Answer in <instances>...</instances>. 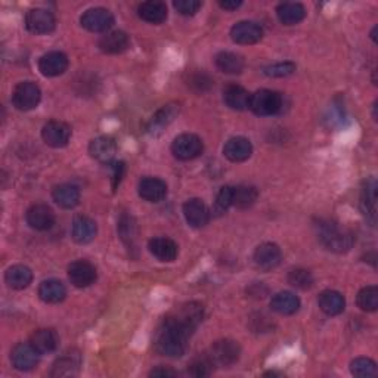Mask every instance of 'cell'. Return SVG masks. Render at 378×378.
I'll use <instances>...</instances> for the list:
<instances>
[{
	"mask_svg": "<svg viewBox=\"0 0 378 378\" xmlns=\"http://www.w3.org/2000/svg\"><path fill=\"white\" fill-rule=\"evenodd\" d=\"M195 329V327L185 323L175 314L168 315L155 337L157 351L168 357H181L186 352L188 342Z\"/></svg>",
	"mask_w": 378,
	"mask_h": 378,
	"instance_id": "1",
	"label": "cell"
},
{
	"mask_svg": "<svg viewBox=\"0 0 378 378\" xmlns=\"http://www.w3.org/2000/svg\"><path fill=\"white\" fill-rule=\"evenodd\" d=\"M316 226L319 240L328 250L334 253H346L352 249L353 235L343 226L333 220H320Z\"/></svg>",
	"mask_w": 378,
	"mask_h": 378,
	"instance_id": "2",
	"label": "cell"
},
{
	"mask_svg": "<svg viewBox=\"0 0 378 378\" xmlns=\"http://www.w3.org/2000/svg\"><path fill=\"white\" fill-rule=\"evenodd\" d=\"M281 108H282V97L275 90L262 89L251 94L250 110L256 116H260V117L275 116L281 111Z\"/></svg>",
	"mask_w": 378,
	"mask_h": 378,
	"instance_id": "3",
	"label": "cell"
},
{
	"mask_svg": "<svg viewBox=\"0 0 378 378\" xmlns=\"http://www.w3.org/2000/svg\"><path fill=\"white\" fill-rule=\"evenodd\" d=\"M40 88L33 81H21L12 93V103L20 111H32L40 103Z\"/></svg>",
	"mask_w": 378,
	"mask_h": 378,
	"instance_id": "4",
	"label": "cell"
},
{
	"mask_svg": "<svg viewBox=\"0 0 378 378\" xmlns=\"http://www.w3.org/2000/svg\"><path fill=\"white\" fill-rule=\"evenodd\" d=\"M204 144L197 135L184 134L179 135L172 144V153L177 160L182 162H191L203 154Z\"/></svg>",
	"mask_w": 378,
	"mask_h": 378,
	"instance_id": "5",
	"label": "cell"
},
{
	"mask_svg": "<svg viewBox=\"0 0 378 378\" xmlns=\"http://www.w3.org/2000/svg\"><path fill=\"white\" fill-rule=\"evenodd\" d=\"M240 355H241V347L238 342L229 338L217 340L216 343H213L209 353L213 364L217 366H229L235 364L240 359Z\"/></svg>",
	"mask_w": 378,
	"mask_h": 378,
	"instance_id": "6",
	"label": "cell"
},
{
	"mask_svg": "<svg viewBox=\"0 0 378 378\" xmlns=\"http://www.w3.org/2000/svg\"><path fill=\"white\" fill-rule=\"evenodd\" d=\"M80 24L90 33H108L114 25V16L105 8H92L81 15Z\"/></svg>",
	"mask_w": 378,
	"mask_h": 378,
	"instance_id": "7",
	"label": "cell"
},
{
	"mask_svg": "<svg viewBox=\"0 0 378 378\" xmlns=\"http://www.w3.org/2000/svg\"><path fill=\"white\" fill-rule=\"evenodd\" d=\"M55 16L43 8H34L25 15V27L33 34H49L55 30Z\"/></svg>",
	"mask_w": 378,
	"mask_h": 378,
	"instance_id": "8",
	"label": "cell"
},
{
	"mask_svg": "<svg viewBox=\"0 0 378 378\" xmlns=\"http://www.w3.org/2000/svg\"><path fill=\"white\" fill-rule=\"evenodd\" d=\"M42 138L52 148H64L68 145L71 138V127L64 121L51 120L42 129Z\"/></svg>",
	"mask_w": 378,
	"mask_h": 378,
	"instance_id": "9",
	"label": "cell"
},
{
	"mask_svg": "<svg viewBox=\"0 0 378 378\" xmlns=\"http://www.w3.org/2000/svg\"><path fill=\"white\" fill-rule=\"evenodd\" d=\"M98 278L97 268L88 260H75L68 266V279L74 287L86 288Z\"/></svg>",
	"mask_w": 378,
	"mask_h": 378,
	"instance_id": "10",
	"label": "cell"
},
{
	"mask_svg": "<svg viewBox=\"0 0 378 378\" xmlns=\"http://www.w3.org/2000/svg\"><path fill=\"white\" fill-rule=\"evenodd\" d=\"M12 365L18 371H32L40 361V353L32 343H18L11 352Z\"/></svg>",
	"mask_w": 378,
	"mask_h": 378,
	"instance_id": "11",
	"label": "cell"
},
{
	"mask_svg": "<svg viewBox=\"0 0 378 378\" xmlns=\"http://www.w3.org/2000/svg\"><path fill=\"white\" fill-rule=\"evenodd\" d=\"M377 188L375 177L371 176L364 181L361 189V209L371 226H375L377 223Z\"/></svg>",
	"mask_w": 378,
	"mask_h": 378,
	"instance_id": "12",
	"label": "cell"
},
{
	"mask_svg": "<svg viewBox=\"0 0 378 378\" xmlns=\"http://www.w3.org/2000/svg\"><path fill=\"white\" fill-rule=\"evenodd\" d=\"M263 28L254 21H240L231 28V39L238 45H254L262 40Z\"/></svg>",
	"mask_w": 378,
	"mask_h": 378,
	"instance_id": "13",
	"label": "cell"
},
{
	"mask_svg": "<svg viewBox=\"0 0 378 378\" xmlns=\"http://www.w3.org/2000/svg\"><path fill=\"white\" fill-rule=\"evenodd\" d=\"M282 260V251L277 244L264 242L254 251V263L262 270H272L279 266Z\"/></svg>",
	"mask_w": 378,
	"mask_h": 378,
	"instance_id": "14",
	"label": "cell"
},
{
	"mask_svg": "<svg viewBox=\"0 0 378 378\" xmlns=\"http://www.w3.org/2000/svg\"><path fill=\"white\" fill-rule=\"evenodd\" d=\"M184 216L189 226L203 228L210 220V210L200 198H191L184 204Z\"/></svg>",
	"mask_w": 378,
	"mask_h": 378,
	"instance_id": "15",
	"label": "cell"
},
{
	"mask_svg": "<svg viewBox=\"0 0 378 378\" xmlns=\"http://www.w3.org/2000/svg\"><path fill=\"white\" fill-rule=\"evenodd\" d=\"M25 219L27 223L30 225V228L36 231H47L51 229L55 223V214L49 205L34 204L27 210Z\"/></svg>",
	"mask_w": 378,
	"mask_h": 378,
	"instance_id": "16",
	"label": "cell"
},
{
	"mask_svg": "<svg viewBox=\"0 0 378 378\" xmlns=\"http://www.w3.org/2000/svg\"><path fill=\"white\" fill-rule=\"evenodd\" d=\"M68 68V58L67 55L52 51L45 53L39 61V70L45 77H58Z\"/></svg>",
	"mask_w": 378,
	"mask_h": 378,
	"instance_id": "17",
	"label": "cell"
},
{
	"mask_svg": "<svg viewBox=\"0 0 378 378\" xmlns=\"http://www.w3.org/2000/svg\"><path fill=\"white\" fill-rule=\"evenodd\" d=\"M225 157L234 163H242L253 154V145L247 138L236 136L231 138L223 147Z\"/></svg>",
	"mask_w": 378,
	"mask_h": 378,
	"instance_id": "18",
	"label": "cell"
},
{
	"mask_svg": "<svg viewBox=\"0 0 378 378\" xmlns=\"http://www.w3.org/2000/svg\"><path fill=\"white\" fill-rule=\"evenodd\" d=\"M167 195V185L158 177H145L139 182V197L149 203L163 201Z\"/></svg>",
	"mask_w": 378,
	"mask_h": 378,
	"instance_id": "19",
	"label": "cell"
},
{
	"mask_svg": "<svg viewBox=\"0 0 378 378\" xmlns=\"http://www.w3.org/2000/svg\"><path fill=\"white\" fill-rule=\"evenodd\" d=\"M148 249L155 259L166 263L175 262L179 253L177 244L173 240L166 238V236H158V238L151 240L148 244Z\"/></svg>",
	"mask_w": 378,
	"mask_h": 378,
	"instance_id": "20",
	"label": "cell"
},
{
	"mask_svg": "<svg viewBox=\"0 0 378 378\" xmlns=\"http://www.w3.org/2000/svg\"><path fill=\"white\" fill-rule=\"evenodd\" d=\"M89 154L101 163H110L117 154L116 140L110 136L94 138L89 144Z\"/></svg>",
	"mask_w": 378,
	"mask_h": 378,
	"instance_id": "21",
	"label": "cell"
},
{
	"mask_svg": "<svg viewBox=\"0 0 378 378\" xmlns=\"http://www.w3.org/2000/svg\"><path fill=\"white\" fill-rule=\"evenodd\" d=\"M98 232L97 222L88 216H77L73 220L71 235L75 242L79 244H89L94 240Z\"/></svg>",
	"mask_w": 378,
	"mask_h": 378,
	"instance_id": "22",
	"label": "cell"
},
{
	"mask_svg": "<svg viewBox=\"0 0 378 378\" xmlns=\"http://www.w3.org/2000/svg\"><path fill=\"white\" fill-rule=\"evenodd\" d=\"M319 309L328 316H337L343 314L346 307V300L342 292L334 290H325L318 297Z\"/></svg>",
	"mask_w": 378,
	"mask_h": 378,
	"instance_id": "23",
	"label": "cell"
},
{
	"mask_svg": "<svg viewBox=\"0 0 378 378\" xmlns=\"http://www.w3.org/2000/svg\"><path fill=\"white\" fill-rule=\"evenodd\" d=\"M129 45H130L129 36L125 32H120V30L105 33V36H102L98 43L99 49L103 53H108V55H117L125 52L129 47Z\"/></svg>",
	"mask_w": 378,
	"mask_h": 378,
	"instance_id": "24",
	"label": "cell"
},
{
	"mask_svg": "<svg viewBox=\"0 0 378 378\" xmlns=\"http://www.w3.org/2000/svg\"><path fill=\"white\" fill-rule=\"evenodd\" d=\"M81 364L80 353L75 351H70L64 353L60 359H56L52 368V377H73L79 373V368Z\"/></svg>",
	"mask_w": 378,
	"mask_h": 378,
	"instance_id": "25",
	"label": "cell"
},
{
	"mask_svg": "<svg viewBox=\"0 0 378 378\" xmlns=\"http://www.w3.org/2000/svg\"><path fill=\"white\" fill-rule=\"evenodd\" d=\"M138 15L140 20L149 24H162L167 20V6L163 2L149 0V2L140 3L138 8Z\"/></svg>",
	"mask_w": 378,
	"mask_h": 378,
	"instance_id": "26",
	"label": "cell"
},
{
	"mask_svg": "<svg viewBox=\"0 0 378 378\" xmlns=\"http://www.w3.org/2000/svg\"><path fill=\"white\" fill-rule=\"evenodd\" d=\"M53 201L62 209H74L80 203V191L79 188L71 184H62L53 188L52 191Z\"/></svg>",
	"mask_w": 378,
	"mask_h": 378,
	"instance_id": "27",
	"label": "cell"
},
{
	"mask_svg": "<svg viewBox=\"0 0 378 378\" xmlns=\"http://www.w3.org/2000/svg\"><path fill=\"white\" fill-rule=\"evenodd\" d=\"M5 281L9 288L24 290L32 284L33 272L28 266H24V264H15V266H11L6 270Z\"/></svg>",
	"mask_w": 378,
	"mask_h": 378,
	"instance_id": "28",
	"label": "cell"
},
{
	"mask_svg": "<svg viewBox=\"0 0 378 378\" xmlns=\"http://www.w3.org/2000/svg\"><path fill=\"white\" fill-rule=\"evenodd\" d=\"M250 99L251 93L241 86H236V84H231L223 90V101L231 110L244 111L250 108Z\"/></svg>",
	"mask_w": 378,
	"mask_h": 378,
	"instance_id": "29",
	"label": "cell"
},
{
	"mask_svg": "<svg viewBox=\"0 0 378 378\" xmlns=\"http://www.w3.org/2000/svg\"><path fill=\"white\" fill-rule=\"evenodd\" d=\"M270 307L279 315H294L300 309V299L290 291H281L272 297Z\"/></svg>",
	"mask_w": 378,
	"mask_h": 378,
	"instance_id": "30",
	"label": "cell"
},
{
	"mask_svg": "<svg viewBox=\"0 0 378 378\" xmlns=\"http://www.w3.org/2000/svg\"><path fill=\"white\" fill-rule=\"evenodd\" d=\"M67 296V288L64 284L58 279H46L40 284L39 287V297L45 301V303L56 305Z\"/></svg>",
	"mask_w": 378,
	"mask_h": 378,
	"instance_id": "31",
	"label": "cell"
},
{
	"mask_svg": "<svg viewBox=\"0 0 378 378\" xmlns=\"http://www.w3.org/2000/svg\"><path fill=\"white\" fill-rule=\"evenodd\" d=\"M30 343L40 355L52 353L58 347L60 338L53 329H37L33 333Z\"/></svg>",
	"mask_w": 378,
	"mask_h": 378,
	"instance_id": "32",
	"label": "cell"
},
{
	"mask_svg": "<svg viewBox=\"0 0 378 378\" xmlns=\"http://www.w3.org/2000/svg\"><path fill=\"white\" fill-rule=\"evenodd\" d=\"M277 15L284 25H296L305 20L306 9L301 3L286 2L277 8Z\"/></svg>",
	"mask_w": 378,
	"mask_h": 378,
	"instance_id": "33",
	"label": "cell"
},
{
	"mask_svg": "<svg viewBox=\"0 0 378 378\" xmlns=\"http://www.w3.org/2000/svg\"><path fill=\"white\" fill-rule=\"evenodd\" d=\"M216 67L225 74H240L244 70L242 56L234 52H220L216 55Z\"/></svg>",
	"mask_w": 378,
	"mask_h": 378,
	"instance_id": "34",
	"label": "cell"
},
{
	"mask_svg": "<svg viewBox=\"0 0 378 378\" xmlns=\"http://www.w3.org/2000/svg\"><path fill=\"white\" fill-rule=\"evenodd\" d=\"M177 114H179V105H176V103H168V105H164L162 110H158L155 112V116L153 117V120H151L149 130L157 131L167 127Z\"/></svg>",
	"mask_w": 378,
	"mask_h": 378,
	"instance_id": "35",
	"label": "cell"
},
{
	"mask_svg": "<svg viewBox=\"0 0 378 378\" xmlns=\"http://www.w3.org/2000/svg\"><path fill=\"white\" fill-rule=\"evenodd\" d=\"M259 197L257 189L254 186H236L234 188V205L238 209H249L256 203Z\"/></svg>",
	"mask_w": 378,
	"mask_h": 378,
	"instance_id": "36",
	"label": "cell"
},
{
	"mask_svg": "<svg viewBox=\"0 0 378 378\" xmlns=\"http://www.w3.org/2000/svg\"><path fill=\"white\" fill-rule=\"evenodd\" d=\"M356 303L364 312H375L378 309V288L375 286L364 287L357 292Z\"/></svg>",
	"mask_w": 378,
	"mask_h": 378,
	"instance_id": "37",
	"label": "cell"
},
{
	"mask_svg": "<svg viewBox=\"0 0 378 378\" xmlns=\"http://www.w3.org/2000/svg\"><path fill=\"white\" fill-rule=\"evenodd\" d=\"M351 371L359 378H371L377 375V364L370 357H357L351 364Z\"/></svg>",
	"mask_w": 378,
	"mask_h": 378,
	"instance_id": "38",
	"label": "cell"
},
{
	"mask_svg": "<svg viewBox=\"0 0 378 378\" xmlns=\"http://www.w3.org/2000/svg\"><path fill=\"white\" fill-rule=\"evenodd\" d=\"M213 366L214 364L209 355L198 356L188 365V374L192 377H209L213 371Z\"/></svg>",
	"mask_w": 378,
	"mask_h": 378,
	"instance_id": "39",
	"label": "cell"
},
{
	"mask_svg": "<svg viewBox=\"0 0 378 378\" xmlns=\"http://www.w3.org/2000/svg\"><path fill=\"white\" fill-rule=\"evenodd\" d=\"M288 282L292 287L300 288V290H309L314 286V277L312 273L306 269H292L288 273Z\"/></svg>",
	"mask_w": 378,
	"mask_h": 378,
	"instance_id": "40",
	"label": "cell"
},
{
	"mask_svg": "<svg viewBox=\"0 0 378 378\" xmlns=\"http://www.w3.org/2000/svg\"><path fill=\"white\" fill-rule=\"evenodd\" d=\"M294 71H296V64L291 62V61L272 64V65H269V67H266L263 70V73L266 74L268 77H273V79L288 77V75H291Z\"/></svg>",
	"mask_w": 378,
	"mask_h": 378,
	"instance_id": "41",
	"label": "cell"
},
{
	"mask_svg": "<svg viewBox=\"0 0 378 378\" xmlns=\"http://www.w3.org/2000/svg\"><path fill=\"white\" fill-rule=\"evenodd\" d=\"M118 229H120V235H121L123 241H125L127 245L134 244V241L136 238V225H135L134 217L121 216Z\"/></svg>",
	"mask_w": 378,
	"mask_h": 378,
	"instance_id": "42",
	"label": "cell"
},
{
	"mask_svg": "<svg viewBox=\"0 0 378 378\" xmlns=\"http://www.w3.org/2000/svg\"><path fill=\"white\" fill-rule=\"evenodd\" d=\"M231 205H234V186H223L216 198V210L222 213L228 210Z\"/></svg>",
	"mask_w": 378,
	"mask_h": 378,
	"instance_id": "43",
	"label": "cell"
},
{
	"mask_svg": "<svg viewBox=\"0 0 378 378\" xmlns=\"http://www.w3.org/2000/svg\"><path fill=\"white\" fill-rule=\"evenodd\" d=\"M173 6L181 15L192 16L198 12V9L203 6V3L200 0H176V2H173Z\"/></svg>",
	"mask_w": 378,
	"mask_h": 378,
	"instance_id": "44",
	"label": "cell"
},
{
	"mask_svg": "<svg viewBox=\"0 0 378 378\" xmlns=\"http://www.w3.org/2000/svg\"><path fill=\"white\" fill-rule=\"evenodd\" d=\"M212 83L213 81L210 80L209 75L204 74V73H198V74L192 75L191 79H189V86L197 89L198 92L207 90V89H209L212 86Z\"/></svg>",
	"mask_w": 378,
	"mask_h": 378,
	"instance_id": "45",
	"label": "cell"
},
{
	"mask_svg": "<svg viewBox=\"0 0 378 378\" xmlns=\"http://www.w3.org/2000/svg\"><path fill=\"white\" fill-rule=\"evenodd\" d=\"M123 173H125V163L123 162L114 163V166H112V189H114V191L121 182Z\"/></svg>",
	"mask_w": 378,
	"mask_h": 378,
	"instance_id": "46",
	"label": "cell"
},
{
	"mask_svg": "<svg viewBox=\"0 0 378 378\" xmlns=\"http://www.w3.org/2000/svg\"><path fill=\"white\" fill-rule=\"evenodd\" d=\"M149 375H151V377H176L177 373L173 371V370H170V368L158 366V368H155V370L151 371Z\"/></svg>",
	"mask_w": 378,
	"mask_h": 378,
	"instance_id": "47",
	"label": "cell"
},
{
	"mask_svg": "<svg viewBox=\"0 0 378 378\" xmlns=\"http://www.w3.org/2000/svg\"><path fill=\"white\" fill-rule=\"evenodd\" d=\"M242 5L241 0H220L219 6L225 11H235V9H238Z\"/></svg>",
	"mask_w": 378,
	"mask_h": 378,
	"instance_id": "48",
	"label": "cell"
}]
</instances>
